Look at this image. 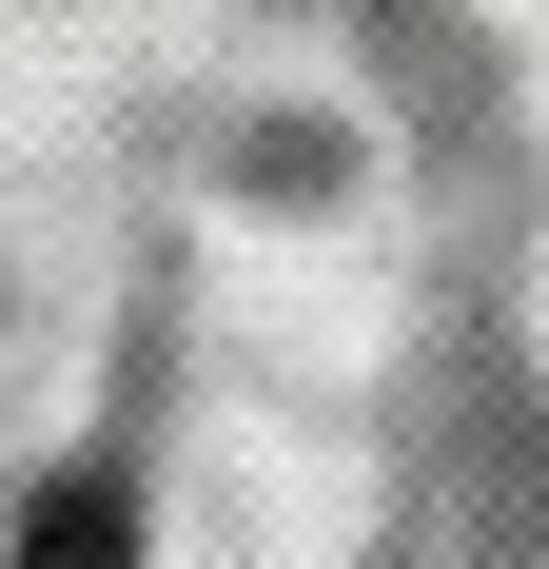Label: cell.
<instances>
[{"instance_id": "1", "label": "cell", "mask_w": 549, "mask_h": 569, "mask_svg": "<svg viewBox=\"0 0 549 569\" xmlns=\"http://www.w3.org/2000/svg\"><path fill=\"white\" fill-rule=\"evenodd\" d=\"M20 569H138V530H118V491H40V530H20Z\"/></svg>"}]
</instances>
